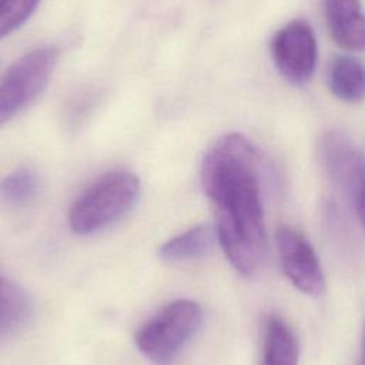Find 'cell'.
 I'll return each mask as SVG.
<instances>
[{"label": "cell", "mask_w": 365, "mask_h": 365, "mask_svg": "<svg viewBox=\"0 0 365 365\" xmlns=\"http://www.w3.org/2000/svg\"><path fill=\"white\" fill-rule=\"evenodd\" d=\"M201 181L225 257L238 272L254 274L267 250L255 147L237 133L220 137L204 155Z\"/></svg>", "instance_id": "6da1fadb"}, {"label": "cell", "mask_w": 365, "mask_h": 365, "mask_svg": "<svg viewBox=\"0 0 365 365\" xmlns=\"http://www.w3.org/2000/svg\"><path fill=\"white\" fill-rule=\"evenodd\" d=\"M138 178L128 171L107 173L86 188L71 204L68 222L76 234L87 235L111 225L135 204Z\"/></svg>", "instance_id": "7a4b0ae2"}, {"label": "cell", "mask_w": 365, "mask_h": 365, "mask_svg": "<svg viewBox=\"0 0 365 365\" xmlns=\"http://www.w3.org/2000/svg\"><path fill=\"white\" fill-rule=\"evenodd\" d=\"M201 307L191 299H177L150 318L135 334V345L143 355L157 364L171 361L198 331Z\"/></svg>", "instance_id": "3957f363"}, {"label": "cell", "mask_w": 365, "mask_h": 365, "mask_svg": "<svg viewBox=\"0 0 365 365\" xmlns=\"http://www.w3.org/2000/svg\"><path fill=\"white\" fill-rule=\"evenodd\" d=\"M58 51L43 46L20 57L0 81V107L11 117L34 101L46 88Z\"/></svg>", "instance_id": "277c9868"}, {"label": "cell", "mask_w": 365, "mask_h": 365, "mask_svg": "<svg viewBox=\"0 0 365 365\" xmlns=\"http://www.w3.org/2000/svg\"><path fill=\"white\" fill-rule=\"evenodd\" d=\"M275 67L294 84L307 83L317 66L318 47L315 33L307 20H292L281 27L271 41Z\"/></svg>", "instance_id": "5b68a950"}, {"label": "cell", "mask_w": 365, "mask_h": 365, "mask_svg": "<svg viewBox=\"0 0 365 365\" xmlns=\"http://www.w3.org/2000/svg\"><path fill=\"white\" fill-rule=\"evenodd\" d=\"M275 237L279 261L288 279L302 294L319 297L325 289V277L311 242L288 225L279 227Z\"/></svg>", "instance_id": "8992f818"}, {"label": "cell", "mask_w": 365, "mask_h": 365, "mask_svg": "<svg viewBox=\"0 0 365 365\" xmlns=\"http://www.w3.org/2000/svg\"><path fill=\"white\" fill-rule=\"evenodd\" d=\"M319 158L329 181L356 202L365 182V163L354 143L338 131H328L319 143Z\"/></svg>", "instance_id": "52a82bcc"}, {"label": "cell", "mask_w": 365, "mask_h": 365, "mask_svg": "<svg viewBox=\"0 0 365 365\" xmlns=\"http://www.w3.org/2000/svg\"><path fill=\"white\" fill-rule=\"evenodd\" d=\"M328 30L334 41L348 51L365 50V11L352 0H332L324 4Z\"/></svg>", "instance_id": "ba28073f"}, {"label": "cell", "mask_w": 365, "mask_h": 365, "mask_svg": "<svg viewBox=\"0 0 365 365\" xmlns=\"http://www.w3.org/2000/svg\"><path fill=\"white\" fill-rule=\"evenodd\" d=\"M327 83L339 100L361 101L365 98V64L352 56H336L328 66Z\"/></svg>", "instance_id": "9c48e42d"}, {"label": "cell", "mask_w": 365, "mask_h": 365, "mask_svg": "<svg viewBox=\"0 0 365 365\" xmlns=\"http://www.w3.org/2000/svg\"><path fill=\"white\" fill-rule=\"evenodd\" d=\"M299 344L292 328L279 317L271 315L264 328L259 365H298Z\"/></svg>", "instance_id": "30bf717a"}, {"label": "cell", "mask_w": 365, "mask_h": 365, "mask_svg": "<svg viewBox=\"0 0 365 365\" xmlns=\"http://www.w3.org/2000/svg\"><path fill=\"white\" fill-rule=\"evenodd\" d=\"M212 241L214 232L211 227L200 224L164 242L160 248V257L170 262L197 259L211 250Z\"/></svg>", "instance_id": "8fae6325"}, {"label": "cell", "mask_w": 365, "mask_h": 365, "mask_svg": "<svg viewBox=\"0 0 365 365\" xmlns=\"http://www.w3.org/2000/svg\"><path fill=\"white\" fill-rule=\"evenodd\" d=\"M27 294L14 282L0 279V335L19 328L29 317Z\"/></svg>", "instance_id": "7c38bea8"}, {"label": "cell", "mask_w": 365, "mask_h": 365, "mask_svg": "<svg viewBox=\"0 0 365 365\" xmlns=\"http://www.w3.org/2000/svg\"><path fill=\"white\" fill-rule=\"evenodd\" d=\"M38 191V177L30 168H19L0 180V201L9 207L30 202Z\"/></svg>", "instance_id": "4fadbf2b"}, {"label": "cell", "mask_w": 365, "mask_h": 365, "mask_svg": "<svg viewBox=\"0 0 365 365\" xmlns=\"http://www.w3.org/2000/svg\"><path fill=\"white\" fill-rule=\"evenodd\" d=\"M38 1L3 0L0 1V38L19 29L37 9Z\"/></svg>", "instance_id": "5bb4252c"}, {"label": "cell", "mask_w": 365, "mask_h": 365, "mask_svg": "<svg viewBox=\"0 0 365 365\" xmlns=\"http://www.w3.org/2000/svg\"><path fill=\"white\" fill-rule=\"evenodd\" d=\"M356 208H358V215H359V220L365 228V182L361 188V192L358 195V200H356Z\"/></svg>", "instance_id": "9a60e30c"}, {"label": "cell", "mask_w": 365, "mask_h": 365, "mask_svg": "<svg viewBox=\"0 0 365 365\" xmlns=\"http://www.w3.org/2000/svg\"><path fill=\"white\" fill-rule=\"evenodd\" d=\"M359 365H365V322L362 327V335H361V361Z\"/></svg>", "instance_id": "2e32d148"}, {"label": "cell", "mask_w": 365, "mask_h": 365, "mask_svg": "<svg viewBox=\"0 0 365 365\" xmlns=\"http://www.w3.org/2000/svg\"><path fill=\"white\" fill-rule=\"evenodd\" d=\"M10 118H11V115L0 107V127H1L4 123H7Z\"/></svg>", "instance_id": "e0dca14e"}]
</instances>
